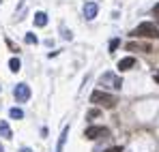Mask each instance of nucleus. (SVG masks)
Segmentation results:
<instances>
[{"mask_svg":"<svg viewBox=\"0 0 159 152\" xmlns=\"http://www.w3.org/2000/svg\"><path fill=\"white\" fill-rule=\"evenodd\" d=\"M84 135H86V139H97V137H107L110 131L106 127H88L84 131Z\"/></svg>","mask_w":159,"mask_h":152,"instance_id":"nucleus-5","label":"nucleus"},{"mask_svg":"<svg viewBox=\"0 0 159 152\" xmlns=\"http://www.w3.org/2000/svg\"><path fill=\"white\" fill-rule=\"evenodd\" d=\"M127 50H129V51H138V50H142V51H153V50H151V45H138V43H127Z\"/></svg>","mask_w":159,"mask_h":152,"instance_id":"nucleus-11","label":"nucleus"},{"mask_svg":"<svg viewBox=\"0 0 159 152\" xmlns=\"http://www.w3.org/2000/svg\"><path fill=\"white\" fill-rule=\"evenodd\" d=\"M90 103L101 105V107H106V109H112V107H116V97H114V94H107V92H101V90H95V92L90 94Z\"/></svg>","mask_w":159,"mask_h":152,"instance_id":"nucleus-2","label":"nucleus"},{"mask_svg":"<svg viewBox=\"0 0 159 152\" xmlns=\"http://www.w3.org/2000/svg\"><path fill=\"white\" fill-rule=\"evenodd\" d=\"M20 152H32V150H30V148H22Z\"/></svg>","mask_w":159,"mask_h":152,"instance_id":"nucleus-21","label":"nucleus"},{"mask_svg":"<svg viewBox=\"0 0 159 152\" xmlns=\"http://www.w3.org/2000/svg\"><path fill=\"white\" fill-rule=\"evenodd\" d=\"M99 114H101L99 109H93V111H88V118H90V120H95V118H99Z\"/></svg>","mask_w":159,"mask_h":152,"instance_id":"nucleus-16","label":"nucleus"},{"mask_svg":"<svg viewBox=\"0 0 159 152\" xmlns=\"http://www.w3.org/2000/svg\"><path fill=\"white\" fill-rule=\"evenodd\" d=\"M133 67H135V58H133V56H127V58H123V60L118 62V71H120V73H123V71H129Z\"/></svg>","mask_w":159,"mask_h":152,"instance_id":"nucleus-7","label":"nucleus"},{"mask_svg":"<svg viewBox=\"0 0 159 152\" xmlns=\"http://www.w3.org/2000/svg\"><path fill=\"white\" fill-rule=\"evenodd\" d=\"M153 79H155V81H159V71H155V73H153Z\"/></svg>","mask_w":159,"mask_h":152,"instance_id":"nucleus-19","label":"nucleus"},{"mask_svg":"<svg viewBox=\"0 0 159 152\" xmlns=\"http://www.w3.org/2000/svg\"><path fill=\"white\" fill-rule=\"evenodd\" d=\"M0 90H2V86H0Z\"/></svg>","mask_w":159,"mask_h":152,"instance_id":"nucleus-23","label":"nucleus"},{"mask_svg":"<svg viewBox=\"0 0 159 152\" xmlns=\"http://www.w3.org/2000/svg\"><path fill=\"white\" fill-rule=\"evenodd\" d=\"M9 69H11L13 73H17V71L22 69V62H20V58H11V60H9Z\"/></svg>","mask_w":159,"mask_h":152,"instance_id":"nucleus-12","label":"nucleus"},{"mask_svg":"<svg viewBox=\"0 0 159 152\" xmlns=\"http://www.w3.org/2000/svg\"><path fill=\"white\" fill-rule=\"evenodd\" d=\"M62 37H65V39H69V41L73 39V34H71V30H65V34H62Z\"/></svg>","mask_w":159,"mask_h":152,"instance_id":"nucleus-18","label":"nucleus"},{"mask_svg":"<svg viewBox=\"0 0 159 152\" xmlns=\"http://www.w3.org/2000/svg\"><path fill=\"white\" fill-rule=\"evenodd\" d=\"M45 24H48V15H45L43 11H39V13H34V26H39V28H43Z\"/></svg>","mask_w":159,"mask_h":152,"instance_id":"nucleus-9","label":"nucleus"},{"mask_svg":"<svg viewBox=\"0 0 159 152\" xmlns=\"http://www.w3.org/2000/svg\"><path fill=\"white\" fill-rule=\"evenodd\" d=\"M97 13H99L97 2H86V4H84V17H86V20H95Z\"/></svg>","mask_w":159,"mask_h":152,"instance_id":"nucleus-6","label":"nucleus"},{"mask_svg":"<svg viewBox=\"0 0 159 152\" xmlns=\"http://www.w3.org/2000/svg\"><path fill=\"white\" fill-rule=\"evenodd\" d=\"M153 13H155V15H159V4H155V9H153Z\"/></svg>","mask_w":159,"mask_h":152,"instance_id":"nucleus-20","label":"nucleus"},{"mask_svg":"<svg viewBox=\"0 0 159 152\" xmlns=\"http://www.w3.org/2000/svg\"><path fill=\"white\" fill-rule=\"evenodd\" d=\"M0 152H4V150H2V146H0Z\"/></svg>","mask_w":159,"mask_h":152,"instance_id":"nucleus-22","label":"nucleus"},{"mask_svg":"<svg viewBox=\"0 0 159 152\" xmlns=\"http://www.w3.org/2000/svg\"><path fill=\"white\" fill-rule=\"evenodd\" d=\"M133 37H146V39H159V26L153 22H142L133 28Z\"/></svg>","mask_w":159,"mask_h":152,"instance_id":"nucleus-1","label":"nucleus"},{"mask_svg":"<svg viewBox=\"0 0 159 152\" xmlns=\"http://www.w3.org/2000/svg\"><path fill=\"white\" fill-rule=\"evenodd\" d=\"M24 41H26L28 45H32V43L37 45V43H39V39H37V34H32V32H28L26 37H24Z\"/></svg>","mask_w":159,"mask_h":152,"instance_id":"nucleus-14","label":"nucleus"},{"mask_svg":"<svg viewBox=\"0 0 159 152\" xmlns=\"http://www.w3.org/2000/svg\"><path fill=\"white\" fill-rule=\"evenodd\" d=\"M9 116H11L13 120H20V118H24V111H22L20 107H13V109L9 111Z\"/></svg>","mask_w":159,"mask_h":152,"instance_id":"nucleus-13","label":"nucleus"},{"mask_svg":"<svg viewBox=\"0 0 159 152\" xmlns=\"http://www.w3.org/2000/svg\"><path fill=\"white\" fill-rule=\"evenodd\" d=\"M13 97H15L17 103H26L28 99H30V86H28V84H17V86L13 88Z\"/></svg>","mask_w":159,"mask_h":152,"instance_id":"nucleus-4","label":"nucleus"},{"mask_svg":"<svg viewBox=\"0 0 159 152\" xmlns=\"http://www.w3.org/2000/svg\"><path fill=\"white\" fill-rule=\"evenodd\" d=\"M118 45H120V41H118V39H112V41H110V54H114V51L118 50Z\"/></svg>","mask_w":159,"mask_h":152,"instance_id":"nucleus-15","label":"nucleus"},{"mask_svg":"<svg viewBox=\"0 0 159 152\" xmlns=\"http://www.w3.org/2000/svg\"><path fill=\"white\" fill-rule=\"evenodd\" d=\"M106 152H123V148H120V146H112V148H107Z\"/></svg>","mask_w":159,"mask_h":152,"instance_id":"nucleus-17","label":"nucleus"},{"mask_svg":"<svg viewBox=\"0 0 159 152\" xmlns=\"http://www.w3.org/2000/svg\"><path fill=\"white\" fill-rule=\"evenodd\" d=\"M67 135H69V127L62 128V135H60V139H58V148H56V152H65V141H67Z\"/></svg>","mask_w":159,"mask_h":152,"instance_id":"nucleus-10","label":"nucleus"},{"mask_svg":"<svg viewBox=\"0 0 159 152\" xmlns=\"http://www.w3.org/2000/svg\"><path fill=\"white\" fill-rule=\"evenodd\" d=\"M99 84L103 88H114V90H120L123 88V79L116 75V73H112V71H107V73H103V75L99 77Z\"/></svg>","mask_w":159,"mask_h":152,"instance_id":"nucleus-3","label":"nucleus"},{"mask_svg":"<svg viewBox=\"0 0 159 152\" xmlns=\"http://www.w3.org/2000/svg\"><path fill=\"white\" fill-rule=\"evenodd\" d=\"M0 135H2L4 139H11V137H13V131H11V127H9L7 120H0Z\"/></svg>","mask_w":159,"mask_h":152,"instance_id":"nucleus-8","label":"nucleus"}]
</instances>
